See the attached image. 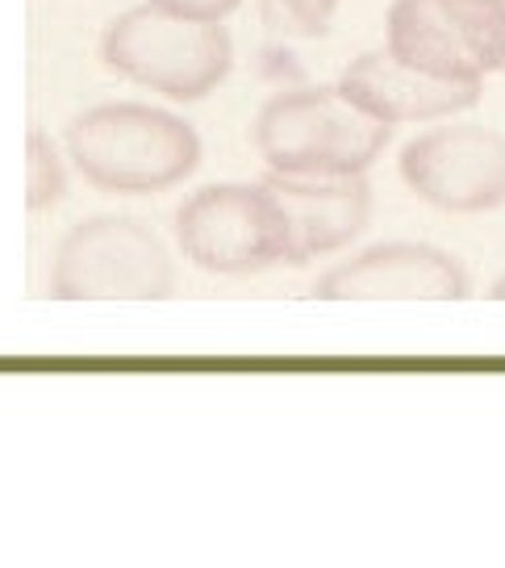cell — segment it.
Wrapping results in <instances>:
<instances>
[{"label": "cell", "instance_id": "cell-4", "mask_svg": "<svg viewBox=\"0 0 505 568\" xmlns=\"http://www.w3.org/2000/svg\"><path fill=\"white\" fill-rule=\"evenodd\" d=\"M176 288L172 247L138 217H89L54 251L51 293L63 302H163Z\"/></svg>", "mask_w": 505, "mask_h": 568}, {"label": "cell", "instance_id": "cell-1", "mask_svg": "<svg viewBox=\"0 0 505 568\" xmlns=\"http://www.w3.org/2000/svg\"><path fill=\"white\" fill-rule=\"evenodd\" d=\"M200 134L172 109L113 101L68 125V155L92 189L117 196L167 193L200 168Z\"/></svg>", "mask_w": 505, "mask_h": 568}, {"label": "cell", "instance_id": "cell-14", "mask_svg": "<svg viewBox=\"0 0 505 568\" xmlns=\"http://www.w3.org/2000/svg\"><path fill=\"white\" fill-rule=\"evenodd\" d=\"M488 297H493V302H505V272L497 276V281H493V288H488Z\"/></svg>", "mask_w": 505, "mask_h": 568}, {"label": "cell", "instance_id": "cell-5", "mask_svg": "<svg viewBox=\"0 0 505 568\" xmlns=\"http://www.w3.org/2000/svg\"><path fill=\"white\" fill-rule=\"evenodd\" d=\"M176 243L209 276H259L289 264V222L268 184H205L176 210Z\"/></svg>", "mask_w": 505, "mask_h": 568}, {"label": "cell", "instance_id": "cell-13", "mask_svg": "<svg viewBox=\"0 0 505 568\" xmlns=\"http://www.w3.org/2000/svg\"><path fill=\"white\" fill-rule=\"evenodd\" d=\"M146 4L188 21H226L230 13L243 9V0H146Z\"/></svg>", "mask_w": 505, "mask_h": 568}, {"label": "cell", "instance_id": "cell-3", "mask_svg": "<svg viewBox=\"0 0 505 568\" xmlns=\"http://www.w3.org/2000/svg\"><path fill=\"white\" fill-rule=\"evenodd\" d=\"M101 59L130 84L193 105L230 75L235 38L221 21H188L138 4L105 30Z\"/></svg>", "mask_w": 505, "mask_h": 568}, {"label": "cell", "instance_id": "cell-11", "mask_svg": "<svg viewBox=\"0 0 505 568\" xmlns=\"http://www.w3.org/2000/svg\"><path fill=\"white\" fill-rule=\"evenodd\" d=\"M68 189V176H63V163H59V151L47 134H30V146H25V205L30 210H51L54 201Z\"/></svg>", "mask_w": 505, "mask_h": 568}, {"label": "cell", "instance_id": "cell-2", "mask_svg": "<svg viewBox=\"0 0 505 568\" xmlns=\"http://www.w3.org/2000/svg\"><path fill=\"white\" fill-rule=\"evenodd\" d=\"M393 125L368 118L339 89L276 92L255 113L251 142L276 176H363Z\"/></svg>", "mask_w": 505, "mask_h": 568}, {"label": "cell", "instance_id": "cell-8", "mask_svg": "<svg viewBox=\"0 0 505 568\" xmlns=\"http://www.w3.org/2000/svg\"><path fill=\"white\" fill-rule=\"evenodd\" d=\"M468 293L464 260L434 243H377L313 281L322 302H464Z\"/></svg>", "mask_w": 505, "mask_h": 568}, {"label": "cell", "instance_id": "cell-10", "mask_svg": "<svg viewBox=\"0 0 505 568\" xmlns=\"http://www.w3.org/2000/svg\"><path fill=\"white\" fill-rule=\"evenodd\" d=\"M351 105L377 118L384 125L405 122H443L455 118L481 101L485 84H452V80H434L426 71L405 68L389 51H363L343 68L339 84Z\"/></svg>", "mask_w": 505, "mask_h": 568}, {"label": "cell", "instance_id": "cell-9", "mask_svg": "<svg viewBox=\"0 0 505 568\" xmlns=\"http://www.w3.org/2000/svg\"><path fill=\"white\" fill-rule=\"evenodd\" d=\"M289 222V267L351 247L372 222V184L363 176H264Z\"/></svg>", "mask_w": 505, "mask_h": 568}, {"label": "cell", "instance_id": "cell-15", "mask_svg": "<svg viewBox=\"0 0 505 568\" xmlns=\"http://www.w3.org/2000/svg\"><path fill=\"white\" fill-rule=\"evenodd\" d=\"M502 4H505V0H502ZM502 71H505V59H502Z\"/></svg>", "mask_w": 505, "mask_h": 568}, {"label": "cell", "instance_id": "cell-6", "mask_svg": "<svg viewBox=\"0 0 505 568\" xmlns=\"http://www.w3.org/2000/svg\"><path fill=\"white\" fill-rule=\"evenodd\" d=\"M384 51L452 84H485L505 59L502 0H393Z\"/></svg>", "mask_w": 505, "mask_h": 568}, {"label": "cell", "instance_id": "cell-12", "mask_svg": "<svg viewBox=\"0 0 505 568\" xmlns=\"http://www.w3.org/2000/svg\"><path fill=\"white\" fill-rule=\"evenodd\" d=\"M343 0H264V21L292 38H326Z\"/></svg>", "mask_w": 505, "mask_h": 568}, {"label": "cell", "instance_id": "cell-7", "mask_svg": "<svg viewBox=\"0 0 505 568\" xmlns=\"http://www.w3.org/2000/svg\"><path fill=\"white\" fill-rule=\"evenodd\" d=\"M401 184L431 210L493 213L505 205V134L488 125H439L401 146Z\"/></svg>", "mask_w": 505, "mask_h": 568}]
</instances>
